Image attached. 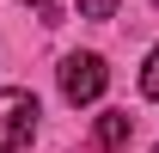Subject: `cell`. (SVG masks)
Wrapping results in <instances>:
<instances>
[{"label":"cell","instance_id":"cell-6","mask_svg":"<svg viewBox=\"0 0 159 153\" xmlns=\"http://www.w3.org/2000/svg\"><path fill=\"white\" fill-rule=\"evenodd\" d=\"M25 6H43V12H55V6H49V0H25Z\"/></svg>","mask_w":159,"mask_h":153},{"label":"cell","instance_id":"cell-4","mask_svg":"<svg viewBox=\"0 0 159 153\" xmlns=\"http://www.w3.org/2000/svg\"><path fill=\"white\" fill-rule=\"evenodd\" d=\"M141 98H159V49L147 55V74H141Z\"/></svg>","mask_w":159,"mask_h":153},{"label":"cell","instance_id":"cell-7","mask_svg":"<svg viewBox=\"0 0 159 153\" xmlns=\"http://www.w3.org/2000/svg\"><path fill=\"white\" fill-rule=\"evenodd\" d=\"M153 153H159V147H153Z\"/></svg>","mask_w":159,"mask_h":153},{"label":"cell","instance_id":"cell-5","mask_svg":"<svg viewBox=\"0 0 159 153\" xmlns=\"http://www.w3.org/2000/svg\"><path fill=\"white\" fill-rule=\"evenodd\" d=\"M80 12H86V19H110V12H116V0H80Z\"/></svg>","mask_w":159,"mask_h":153},{"label":"cell","instance_id":"cell-2","mask_svg":"<svg viewBox=\"0 0 159 153\" xmlns=\"http://www.w3.org/2000/svg\"><path fill=\"white\" fill-rule=\"evenodd\" d=\"M104 61L98 55H67L61 61V92H67V104H92V98L104 92Z\"/></svg>","mask_w":159,"mask_h":153},{"label":"cell","instance_id":"cell-3","mask_svg":"<svg viewBox=\"0 0 159 153\" xmlns=\"http://www.w3.org/2000/svg\"><path fill=\"white\" fill-rule=\"evenodd\" d=\"M129 129H135V116H129V110H104V116H98V129H92V141H98L104 153H116L122 141H129Z\"/></svg>","mask_w":159,"mask_h":153},{"label":"cell","instance_id":"cell-1","mask_svg":"<svg viewBox=\"0 0 159 153\" xmlns=\"http://www.w3.org/2000/svg\"><path fill=\"white\" fill-rule=\"evenodd\" d=\"M31 135H37V98L25 92V86L0 92V153L31 147Z\"/></svg>","mask_w":159,"mask_h":153}]
</instances>
